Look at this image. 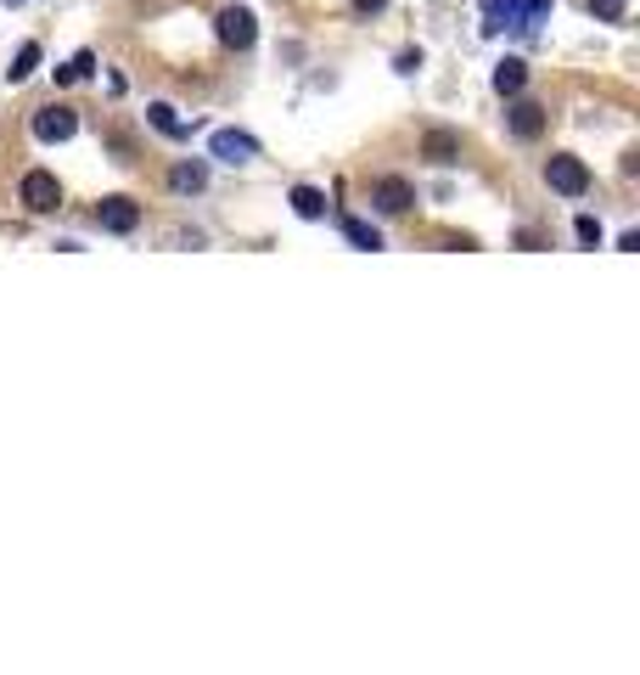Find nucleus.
Returning a JSON list of instances; mask_svg holds the SVG:
<instances>
[{
	"label": "nucleus",
	"mask_w": 640,
	"mask_h": 675,
	"mask_svg": "<svg viewBox=\"0 0 640 675\" xmlns=\"http://www.w3.org/2000/svg\"><path fill=\"white\" fill-rule=\"evenodd\" d=\"M293 214H298V220H326V192L293 187Z\"/></svg>",
	"instance_id": "15"
},
{
	"label": "nucleus",
	"mask_w": 640,
	"mask_h": 675,
	"mask_svg": "<svg viewBox=\"0 0 640 675\" xmlns=\"http://www.w3.org/2000/svg\"><path fill=\"white\" fill-rule=\"evenodd\" d=\"M146 119H152V130H158V135H169V141H186V135H192V124L180 119L169 102H152V108H146Z\"/></svg>",
	"instance_id": "11"
},
{
	"label": "nucleus",
	"mask_w": 640,
	"mask_h": 675,
	"mask_svg": "<svg viewBox=\"0 0 640 675\" xmlns=\"http://www.w3.org/2000/svg\"><path fill=\"white\" fill-rule=\"evenodd\" d=\"M394 68H399V73H416V68H421V51H399Z\"/></svg>",
	"instance_id": "20"
},
{
	"label": "nucleus",
	"mask_w": 640,
	"mask_h": 675,
	"mask_svg": "<svg viewBox=\"0 0 640 675\" xmlns=\"http://www.w3.org/2000/svg\"><path fill=\"white\" fill-rule=\"evenodd\" d=\"M34 68H40V46H34V40H23V46H18V57H12V68H7V79H12V84H23Z\"/></svg>",
	"instance_id": "16"
},
{
	"label": "nucleus",
	"mask_w": 640,
	"mask_h": 675,
	"mask_svg": "<svg viewBox=\"0 0 640 675\" xmlns=\"http://www.w3.org/2000/svg\"><path fill=\"white\" fill-rule=\"evenodd\" d=\"M383 7H388V0H354V12H359V18H372V12H383Z\"/></svg>",
	"instance_id": "21"
},
{
	"label": "nucleus",
	"mask_w": 640,
	"mask_h": 675,
	"mask_svg": "<svg viewBox=\"0 0 640 675\" xmlns=\"http://www.w3.org/2000/svg\"><path fill=\"white\" fill-rule=\"evenodd\" d=\"M522 7H528V0H484V29L495 34V29L517 23V18H522Z\"/></svg>",
	"instance_id": "13"
},
{
	"label": "nucleus",
	"mask_w": 640,
	"mask_h": 675,
	"mask_svg": "<svg viewBox=\"0 0 640 675\" xmlns=\"http://www.w3.org/2000/svg\"><path fill=\"white\" fill-rule=\"evenodd\" d=\"M522 84H528V62H522V57H506V62L495 68V91H500V97H517Z\"/></svg>",
	"instance_id": "12"
},
{
	"label": "nucleus",
	"mask_w": 640,
	"mask_h": 675,
	"mask_svg": "<svg viewBox=\"0 0 640 675\" xmlns=\"http://www.w3.org/2000/svg\"><path fill=\"white\" fill-rule=\"evenodd\" d=\"M421 158L427 163H455V158H461V135H455V130H427L421 135Z\"/></svg>",
	"instance_id": "10"
},
{
	"label": "nucleus",
	"mask_w": 640,
	"mask_h": 675,
	"mask_svg": "<svg viewBox=\"0 0 640 675\" xmlns=\"http://www.w3.org/2000/svg\"><path fill=\"white\" fill-rule=\"evenodd\" d=\"M343 236H348L354 248H365V253H377V248H383V231H377V225H365V220H354V214H343Z\"/></svg>",
	"instance_id": "14"
},
{
	"label": "nucleus",
	"mask_w": 640,
	"mask_h": 675,
	"mask_svg": "<svg viewBox=\"0 0 640 675\" xmlns=\"http://www.w3.org/2000/svg\"><path fill=\"white\" fill-rule=\"evenodd\" d=\"M209 152H214L220 163H253V158H258V141H253L247 130H214Z\"/></svg>",
	"instance_id": "6"
},
{
	"label": "nucleus",
	"mask_w": 640,
	"mask_h": 675,
	"mask_svg": "<svg viewBox=\"0 0 640 675\" xmlns=\"http://www.w3.org/2000/svg\"><path fill=\"white\" fill-rule=\"evenodd\" d=\"M585 7H590V18H601V23H623L629 0H585Z\"/></svg>",
	"instance_id": "17"
},
{
	"label": "nucleus",
	"mask_w": 640,
	"mask_h": 675,
	"mask_svg": "<svg viewBox=\"0 0 640 675\" xmlns=\"http://www.w3.org/2000/svg\"><path fill=\"white\" fill-rule=\"evenodd\" d=\"M169 187H174L180 198H197V192L209 187V163H203V158H180V163L169 169Z\"/></svg>",
	"instance_id": "9"
},
{
	"label": "nucleus",
	"mask_w": 640,
	"mask_h": 675,
	"mask_svg": "<svg viewBox=\"0 0 640 675\" xmlns=\"http://www.w3.org/2000/svg\"><path fill=\"white\" fill-rule=\"evenodd\" d=\"M73 130H79V113L73 108H40L34 113V135L40 141H73Z\"/></svg>",
	"instance_id": "7"
},
{
	"label": "nucleus",
	"mask_w": 640,
	"mask_h": 675,
	"mask_svg": "<svg viewBox=\"0 0 640 675\" xmlns=\"http://www.w3.org/2000/svg\"><path fill=\"white\" fill-rule=\"evenodd\" d=\"M372 203H377L383 214H405V209L416 203V192H410V181H405V175H383V181H377V192H372Z\"/></svg>",
	"instance_id": "8"
},
{
	"label": "nucleus",
	"mask_w": 640,
	"mask_h": 675,
	"mask_svg": "<svg viewBox=\"0 0 640 675\" xmlns=\"http://www.w3.org/2000/svg\"><path fill=\"white\" fill-rule=\"evenodd\" d=\"M573 231H579V242H590V248L601 242V220H596V214H579V225H573Z\"/></svg>",
	"instance_id": "18"
},
{
	"label": "nucleus",
	"mask_w": 640,
	"mask_h": 675,
	"mask_svg": "<svg viewBox=\"0 0 640 675\" xmlns=\"http://www.w3.org/2000/svg\"><path fill=\"white\" fill-rule=\"evenodd\" d=\"M96 225H102V231H113V236H130V231L141 225V203H135V198H102Z\"/></svg>",
	"instance_id": "5"
},
{
	"label": "nucleus",
	"mask_w": 640,
	"mask_h": 675,
	"mask_svg": "<svg viewBox=\"0 0 640 675\" xmlns=\"http://www.w3.org/2000/svg\"><path fill=\"white\" fill-rule=\"evenodd\" d=\"M18 198L29 203V214H51V209L62 203V187H57V175H51V169H29V175H23V187H18Z\"/></svg>",
	"instance_id": "3"
},
{
	"label": "nucleus",
	"mask_w": 640,
	"mask_h": 675,
	"mask_svg": "<svg viewBox=\"0 0 640 675\" xmlns=\"http://www.w3.org/2000/svg\"><path fill=\"white\" fill-rule=\"evenodd\" d=\"M90 68H96V57H90V51H79V57H73V62H68V73H73V79H84V73H90Z\"/></svg>",
	"instance_id": "19"
},
{
	"label": "nucleus",
	"mask_w": 640,
	"mask_h": 675,
	"mask_svg": "<svg viewBox=\"0 0 640 675\" xmlns=\"http://www.w3.org/2000/svg\"><path fill=\"white\" fill-rule=\"evenodd\" d=\"M545 187L562 192V198H585V192H590V169H585V158H573V152H551V158H545Z\"/></svg>",
	"instance_id": "1"
},
{
	"label": "nucleus",
	"mask_w": 640,
	"mask_h": 675,
	"mask_svg": "<svg viewBox=\"0 0 640 675\" xmlns=\"http://www.w3.org/2000/svg\"><path fill=\"white\" fill-rule=\"evenodd\" d=\"M545 124H551L545 102H528V97L517 91V97H511V108H506V130H511L517 141H539V135H545Z\"/></svg>",
	"instance_id": "2"
},
{
	"label": "nucleus",
	"mask_w": 640,
	"mask_h": 675,
	"mask_svg": "<svg viewBox=\"0 0 640 675\" xmlns=\"http://www.w3.org/2000/svg\"><path fill=\"white\" fill-rule=\"evenodd\" d=\"M214 23H220V40H225L231 51H247V46L258 40V18H253L247 7H225Z\"/></svg>",
	"instance_id": "4"
}]
</instances>
